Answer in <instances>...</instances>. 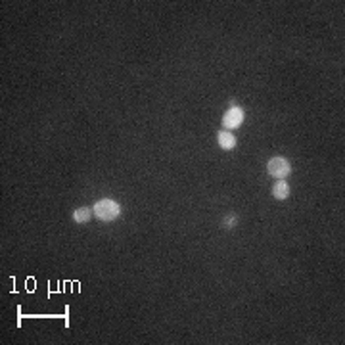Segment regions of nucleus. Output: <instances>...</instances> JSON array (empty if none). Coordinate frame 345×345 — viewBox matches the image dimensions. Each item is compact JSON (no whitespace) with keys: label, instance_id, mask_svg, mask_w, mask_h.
<instances>
[{"label":"nucleus","instance_id":"1","mask_svg":"<svg viewBox=\"0 0 345 345\" xmlns=\"http://www.w3.org/2000/svg\"><path fill=\"white\" fill-rule=\"evenodd\" d=\"M92 211H94V215H96L98 221L111 222L121 215V205L115 199H111V197H104V199H98L92 205Z\"/></svg>","mask_w":345,"mask_h":345},{"label":"nucleus","instance_id":"7","mask_svg":"<svg viewBox=\"0 0 345 345\" xmlns=\"http://www.w3.org/2000/svg\"><path fill=\"white\" fill-rule=\"evenodd\" d=\"M236 222H238V217H236V215H228V217H224L222 226H224V228H234Z\"/></svg>","mask_w":345,"mask_h":345},{"label":"nucleus","instance_id":"2","mask_svg":"<svg viewBox=\"0 0 345 345\" xmlns=\"http://www.w3.org/2000/svg\"><path fill=\"white\" fill-rule=\"evenodd\" d=\"M267 172L274 178H286L292 172V163L282 156H274L267 163Z\"/></svg>","mask_w":345,"mask_h":345},{"label":"nucleus","instance_id":"6","mask_svg":"<svg viewBox=\"0 0 345 345\" xmlns=\"http://www.w3.org/2000/svg\"><path fill=\"white\" fill-rule=\"evenodd\" d=\"M92 215H94V211L90 209V207H79V209L73 211V221L77 224H86V222L92 219Z\"/></svg>","mask_w":345,"mask_h":345},{"label":"nucleus","instance_id":"5","mask_svg":"<svg viewBox=\"0 0 345 345\" xmlns=\"http://www.w3.org/2000/svg\"><path fill=\"white\" fill-rule=\"evenodd\" d=\"M272 196L276 197V199H286V197L290 196V184L284 180V178H278L274 186H272Z\"/></svg>","mask_w":345,"mask_h":345},{"label":"nucleus","instance_id":"4","mask_svg":"<svg viewBox=\"0 0 345 345\" xmlns=\"http://www.w3.org/2000/svg\"><path fill=\"white\" fill-rule=\"evenodd\" d=\"M217 142L222 150H234L236 148V136L232 131H221L217 135Z\"/></svg>","mask_w":345,"mask_h":345},{"label":"nucleus","instance_id":"3","mask_svg":"<svg viewBox=\"0 0 345 345\" xmlns=\"http://www.w3.org/2000/svg\"><path fill=\"white\" fill-rule=\"evenodd\" d=\"M244 119H246V111L232 104V106L228 108V111L222 115L221 125L224 127V131H236L240 125L244 123Z\"/></svg>","mask_w":345,"mask_h":345}]
</instances>
